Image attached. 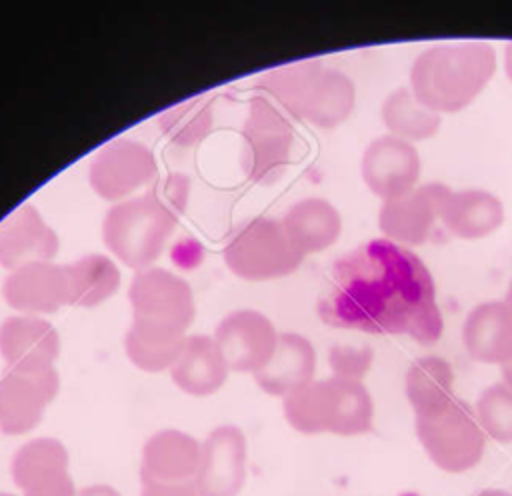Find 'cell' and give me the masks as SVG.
<instances>
[{
  "instance_id": "1",
  "label": "cell",
  "mask_w": 512,
  "mask_h": 496,
  "mask_svg": "<svg viewBox=\"0 0 512 496\" xmlns=\"http://www.w3.org/2000/svg\"><path fill=\"white\" fill-rule=\"evenodd\" d=\"M188 190V176L172 172L144 192L112 204L102 220L106 248L136 272L150 268L186 208Z\"/></svg>"
},
{
  "instance_id": "2",
  "label": "cell",
  "mask_w": 512,
  "mask_h": 496,
  "mask_svg": "<svg viewBox=\"0 0 512 496\" xmlns=\"http://www.w3.org/2000/svg\"><path fill=\"white\" fill-rule=\"evenodd\" d=\"M496 52L488 42L440 44L416 56L410 90L438 114L464 110L492 80Z\"/></svg>"
},
{
  "instance_id": "3",
  "label": "cell",
  "mask_w": 512,
  "mask_h": 496,
  "mask_svg": "<svg viewBox=\"0 0 512 496\" xmlns=\"http://www.w3.org/2000/svg\"><path fill=\"white\" fill-rule=\"evenodd\" d=\"M286 422L302 434H366L374 422V402L362 380L330 376L312 380L282 398Z\"/></svg>"
},
{
  "instance_id": "4",
  "label": "cell",
  "mask_w": 512,
  "mask_h": 496,
  "mask_svg": "<svg viewBox=\"0 0 512 496\" xmlns=\"http://www.w3.org/2000/svg\"><path fill=\"white\" fill-rule=\"evenodd\" d=\"M222 254L232 274L252 282L288 276L304 260L282 222L268 216L238 224L230 232Z\"/></svg>"
},
{
  "instance_id": "5",
  "label": "cell",
  "mask_w": 512,
  "mask_h": 496,
  "mask_svg": "<svg viewBox=\"0 0 512 496\" xmlns=\"http://www.w3.org/2000/svg\"><path fill=\"white\" fill-rule=\"evenodd\" d=\"M416 436L432 464L450 474L480 464L488 440L474 408L456 396L444 408L416 416Z\"/></svg>"
},
{
  "instance_id": "6",
  "label": "cell",
  "mask_w": 512,
  "mask_h": 496,
  "mask_svg": "<svg viewBox=\"0 0 512 496\" xmlns=\"http://www.w3.org/2000/svg\"><path fill=\"white\" fill-rule=\"evenodd\" d=\"M294 128L288 116L266 96L254 94L242 126L240 166L248 180L258 184L276 182L292 154Z\"/></svg>"
},
{
  "instance_id": "7",
  "label": "cell",
  "mask_w": 512,
  "mask_h": 496,
  "mask_svg": "<svg viewBox=\"0 0 512 496\" xmlns=\"http://www.w3.org/2000/svg\"><path fill=\"white\" fill-rule=\"evenodd\" d=\"M128 300L134 322L166 332L186 334L196 314L190 284L160 266H150L134 274Z\"/></svg>"
},
{
  "instance_id": "8",
  "label": "cell",
  "mask_w": 512,
  "mask_h": 496,
  "mask_svg": "<svg viewBox=\"0 0 512 496\" xmlns=\"http://www.w3.org/2000/svg\"><path fill=\"white\" fill-rule=\"evenodd\" d=\"M156 170V158L148 146L130 138H116L94 154L88 168V182L100 198L116 204L148 188Z\"/></svg>"
},
{
  "instance_id": "9",
  "label": "cell",
  "mask_w": 512,
  "mask_h": 496,
  "mask_svg": "<svg viewBox=\"0 0 512 496\" xmlns=\"http://www.w3.org/2000/svg\"><path fill=\"white\" fill-rule=\"evenodd\" d=\"M10 474L22 496H76L70 454L52 436L24 442L12 456Z\"/></svg>"
},
{
  "instance_id": "10",
  "label": "cell",
  "mask_w": 512,
  "mask_h": 496,
  "mask_svg": "<svg viewBox=\"0 0 512 496\" xmlns=\"http://www.w3.org/2000/svg\"><path fill=\"white\" fill-rule=\"evenodd\" d=\"M60 378L56 368L6 370L0 378V430L20 436L36 428L48 404L56 398Z\"/></svg>"
},
{
  "instance_id": "11",
  "label": "cell",
  "mask_w": 512,
  "mask_h": 496,
  "mask_svg": "<svg viewBox=\"0 0 512 496\" xmlns=\"http://www.w3.org/2000/svg\"><path fill=\"white\" fill-rule=\"evenodd\" d=\"M248 470V444L234 424L216 426L200 450V466L194 480L198 496H238Z\"/></svg>"
},
{
  "instance_id": "12",
  "label": "cell",
  "mask_w": 512,
  "mask_h": 496,
  "mask_svg": "<svg viewBox=\"0 0 512 496\" xmlns=\"http://www.w3.org/2000/svg\"><path fill=\"white\" fill-rule=\"evenodd\" d=\"M232 372L256 374L266 366L278 342V330L258 310H234L226 314L212 334Z\"/></svg>"
},
{
  "instance_id": "13",
  "label": "cell",
  "mask_w": 512,
  "mask_h": 496,
  "mask_svg": "<svg viewBox=\"0 0 512 496\" xmlns=\"http://www.w3.org/2000/svg\"><path fill=\"white\" fill-rule=\"evenodd\" d=\"M450 188L440 182H428L414 190L382 200L378 212V226L384 236L394 242L416 246L426 242L444 206Z\"/></svg>"
},
{
  "instance_id": "14",
  "label": "cell",
  "mask_w": 512,
  "mask_h": 496,
  "mask_svg": "<svg viewBox=\"0 0 512 496\" xmlns=\"http://www.w3.org/2000/svg\"><path fill=\"white\" fill-rule=\"evenodd\" d=\"M360 170L368 190L390 200L418 186L420 156L414 144L386 134L368 144Z\"/></svg>"
},
{
  "instance_id": "15",
  "label": "cell",
  "mask_w": 512,
  "mask_h": 496,
  "mask_svg": "<svg viewBox=\"0 0 512 496\" xmlns=\"http://www.w3.org/2000/svg\"><path fill=\"white\" fill-rule=\"evenodd\" d=\"M202 442L178 428L154 432L142 448V484H194Z\"/></svg>"
},
{
  "instance_id": "16",
  "label": "cell",
  "mask_w": 512,
  "mask_h": 496,
  "mask_svg": "<svg viewBox=\"0 0 512 496\" xmlns=\"http://www.w3.org/2000/svg\"><path fill=\"white\" fill-rule=\"evenodd\" d=\"M2 298L10 308L22 314H52L68 304L66 266L34 262L16 268L4 278Z\"/></svg>"
},
{
  "instance_id": "17",
  "label": "cell",
  "mask_w": 512,
  "mask_h": 496,
  "mask_svg": "<svg viewBox=\"0 0 512 496\" xmlns=\"http://www.w3.org/2000/svg\"><path fill=\"white\" fill-rule=\"evenodd\" d=\"M58 244V234L32 204H20L0 220V266L8 272L34 262H50Z\"/></svg>"
},
{
  "instance_id": "18",
  "label": "cell",
  "mask_w": 512,
  "mask_h": 496,
  "mask_svg": "<svg viewBox=\"0 0 512 496\" xmlns=\"http://www.w3.org/2000/svg\"><path fill=\"white\" fill-rule=\"evenodd\" d=\"M0 354L10 370L56 368L60 336L56 328L40 316H8L0 324Z\"/></svg>"
},
{
  "instance_id": "19",
  "label": "cell",
  "mask_w": 512,
  "mask_h": 496,
  "mask_svg": "<svg viewBox=\"0 0 512 496\" xmlns=\"http://www.w3.org/2000/svg\"><path fill=\"white\" fill-rule=\"evenodd\" d=\"M462 342L470 358L502 366L512 356V308L506 300L474 306L462 326Z\"/></svg>"
},
{
  "instance_id": "20",
  "label": "cell",
  "mask_w": 512,
  "mask_h": 496,
  "mask_svg": "<svg viewBox=\"0 0 512 496\" xmlns=\"http://www.w3.org/2000/svg\"><path fill=\"white\" fill-rule=\"evenodd\" d=\"M316 350L308 338L296 332H280L274 354L254 374L256 384L270 396L284 398L314 380Z\"/></svg>"
},
{
  "instance_id": "21",
  "label": "cell",
  "mask_w": 512,
  "mask_h": 496,
  "mask_svg": "<svg viewBox=\"0 0 512 496\" xmlns=\"http://www.w3.org/2000/svg\"><path fill=\"white\" fill-rule=\"evenodd\" d=\"M228 364L212 336H186L180 354L170 366L172 382L190 396H210L222 388L228 378Z\"/></svg>"
},
{
  "instance_id": "22",
  "label": "cell",
  "mask_w": 512,
  "mask_h": 496,
  "mask_svg": "<svg viewBox=\"0 0 512 496\" xmlns=\"http://www.w3.org/2000/svg\"><path fill=\"white\" fill-rule=\"evenodd\" d=\"M294 248L306 256L332 246L342 232V218L336 206L324 198L310 196L294 202L280 218Z\"/></svg>"
},
{
  "instance_id": "23",
  "label": "cell",
  "mask_w": 512,
  "mask_h": 496,
  "mask_svg": "<svg viewBox=\"0 0 512 496\" xmlns=\"http://www.w3.org/2000/svg\"><path fill=\"white\" fill-rule=\"evenodd\" d=\"M440 220L456 238L476 240L502 226L504 206L500 198L488 190H450L444 200Z\"/></svg>"
},
{
  "instance_id": "24",
  "label": "cell",
  "mask_w": 512,
  "mask_h": 496,
  "mask_svg": "<svg viewBox=\"0 0 512 496\" xmlns=\"http://www.w3.org/2000/svg\"><path fill=\"white\" fill-rule=\"evenodd\" d=\"M356 90L352 80L334 68H322L304 98L300 120L318 128L342 124L354 110Z\"/></svg>"
},
{
  "instance_id": "25",
  "label": "cell",
  "mask_w": 512,
  "mask_h": 496,
  "mask_svg": "<svg viewBox=\"0 0 512 496\" xmlns=\"http://www.w3.org/2000/svg\"><path fill=\"white\" fill-rule=\"evenodd\" d=\"M406 398L416 416L432 414L454 398V372L442 356H422L414 360L404 380Z\"/></svg>"
},
{
  "instance_id": "26",
  "label": "cell",
  "mask_w": 512,
  "mask_h": 496,
  "mask_svg": "<svg viewBox=\"0 0 512 496\" xmlns=\"http://www.w3.org/2000/svg\"><path fill=\"white\" fill-rule=\"evenodd\" d=\"M66 266L68 304L92 308L106 302L120 286V270L104 254H86Z\"/></svg>"
},
{
  "instance_id": "27",
  "label": "cell",
  "mask_w": 512,
  "mask_h": 496,
  "mask_svg": "<svg viewBox=\"0 0 512 496\" xmlns=\"http://www.w3.org/2000/svg\"><path fill=\"white\" fill-rule=\"evenodd\" d=\"M320 60H304L280 68L262 72L256 82V94L266 96L274 102L286 116L300 120V110L304 98L314 82L316 74L322 70Z\"/></svg>"
},
{
  "instance_id": "28",
  "label": "cell",
  "mask_w": 512,
  "mask_h": 496,
  "mask_svg": "<svg viewBox=\"0 0 512 496\" xmlns=\"http://www.w3.org/2000/svg\"><path fill=\"white\" fill-rule=\"evenodd\" d=\"M382 120L390 136L410 144L432 138L440 128V114L424 106L410 88H398L382 104Z\"/></svg>"
},
{
  "instance_id": "29",
  "label": "cell",
  "mask_w": 512,
  "mask_h": 496,
  "mask_svg": "<svg viewBox=\"0 0 512 496\" xmlns=\"http://www.w3.org/2000/svg\"><path fill=\"white\" fill-rule=\"evenodd\" d=\"M184 340L186 334L158 330L132 320L124 336V350L136 368L144 372H162L170 370Z\"/></svg>"
},
{
  "instance_id": "30",
  "label": "cell",
  "mask_w": 512,
  "mask_h": 496,
  "mask_svg": "<svg viewBox=\"0 0 512 496\" xmlns=\"http://www.w3.org/2000/svg\"><path fill=\"white\" fill-rule=\"evenodd\" d=\"M212 122V106L202 96L178 102L158 116V126L168 140L184 148L202 142L210 134Z\"/></svg>"
},
{
  "instance_id": "31",
  "label": "cell",
  "mask_w": 512,
  "mask_h": 496,
  "mask_svg": "<svg viewBox=\"0 0 512 496\" xmlns=\"http://www.w3.org/2000/svg\"><path fill=\"white\" fill-rule=\"evenodd\" d=\"M474 414L484 434L496 442H512V388L496 382L482 390L474 404Z\"/></svg>"
},
{
  "instance_id": "32",
  "label": "cell",
  "mask_w": 512,
  "mask_h": 496,
  "mask_svg": "<svg viewBox=\"0 0 512 496\" xmlns=\"http://www.w3.org/2000/svg\"><path fill=\"white\" fill-rule=\"evenodd\" d=\"M370 362H372V350L366 346L362 348L334 346L330 350V366L334 370V376L362 380V376L370 368Z\"/></svg>"
},
{
  "instance_id": "33",
  "label": "cell",
  "mask_w": 512,
  "mask_h": 496,
  "mask_svg": "<svg viewBox=\"0 0 512 496\" xmlns=\"http://www.w3.org/2000/svg\"><path fill=\"white\" fill-rule=\"evenodd\" d=\"M140 496H198L194 484H142Z\"/></svg>"
},
{
  "instance_id": "34",
  "label": "cell",
  "mask_w": 512,
  "mask_h": 496,
  "mask_svg": "<svg viewBox=\"0 0 512 496\" xmlns=\"http://www.w3.org/2000/svg\"><path fill=\"white\" fill-rule=\"evenodd\" d=\"M76 496H122V494L110 484H92V486H84L82 490H78Z\"/></svg>"
},
{
  "instance_id": "35",
  "label": "cell",
  "mask_w": 512,
  "mask_h": 496,
  "mask_svg": "<svg viewBox=\"0 0 512 496\" xmlns=\"http://www.w3.org/2000/svg\"><path fill=\"white\" fill-rule=\"evenodd\" d=\"M500 374H502V382L512 388V356L500 366Z\"/></svg>"
},
{
  "instance_id": "36",
  "label": "cell",
  "mask_w": 512,
  "mask_h": 496,
  "mask_svg": "<svg viewBox=\"0 0 512 496\" xmlns=\"http://www.w3.org/2000/svg\"><path fill=\"white\" fill-rule=\"evenodd\" d=\"M504 68H506V76L512 80V42L506 44L504 48Z\"/></svg>"
},
{
  "instance_id": "37",
  "label": "cell",
  "mask_w": 512,
  "mask_h": 496,
  "mask_svg": "<svg viewBox=\"0 0 512 496\" xmlns=\"http://www.w3.org/2000/svg\"><path fill=\"white\" fill-rule=\"evenodd\" d=\"M474 496H512V494L506 492V490H500V488H486V490H480Z\"/></svg>"
},
{
  "instance_id": "38",
  "label": "cell",
  "mask_w": 512,
  "mask_h": 496,
  "mask_svg": "<svg viewBox=\"0 0 512 496\" xmlns=\"http://www.w3.org/2000/svg\"><path fill=\"white\" fill-rule=\"evenodd\" d=\"M504 300L508 302V306L512 308V280H510V284H508V290H506V296H504Z\"/></svg>"
},
{
  "instance_id": "39",
  "label": "cell",
  "mask_w": 512,
  "mask_h": 496,
  "mask_svg": "<svg viewBox=\"0 0 512 496\" xmlns=\"http://www.w3.org/2000/svg\"><path fill=\"white\" fill-rule=\"evenodd\" d=\"M0 496H18V494H10V492H0Z\"/></svg>"
}]
</instances>
